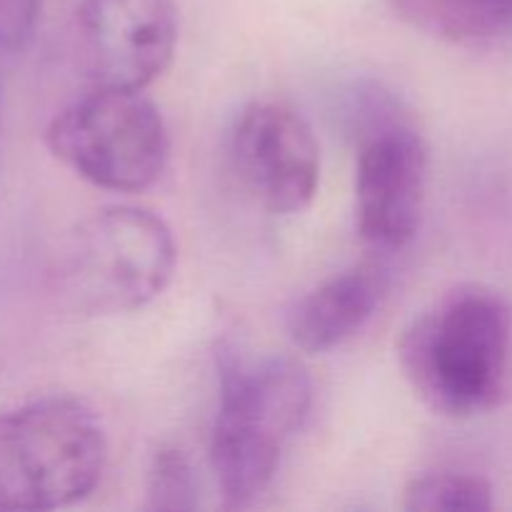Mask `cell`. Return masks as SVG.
Segmentation results:
<instances>
[{"mask_svg": "<svg viewBox=\"0 0 512 512\" xmlns=\"http://www.w3.org/2000/svg\"><path fill=\"white\" fill-rule=\"evenodd\" d=\"M415 28L453 43H483L512 33V0H393Z\"/></svg>", "mask_w": 512, "mask_h": 512, "instance_id": "30bf717a", "label": "cell"}, {"mask_svg": "<svg viewBox=\"0 0 512 512\" xmlns=\"http://www.w3.org/2000/svg\"><path fill=\"white\" fill-rule=\"evenodd\" d=\"M45 140L65 168L110 193L148 190L168 163L163 115L143 90L93 85L50 120Z\"/></svg>", "mask_w": 512, "mask_h": 512, "instance_id": "5b68a950", "label": "cell"}, {"mask_svg": "<svg viewBox=\"0 0 512 512\" xmlns=\"http://www.w3.org/2000/svg\"><path fill=\"white\" fill-rule=\"evenodd\" d=\"M220 405L210 435V465L228 508H248L273 483L285 448L313 405V380L288 355L248 360L218 353Z\"/></svg>", "mask_w": 512, "mask_h": 512, "instance_id": "7a4b0ae2", "label": "cell"}, {"mask_svg": "<svg viewBox=\"0 0 512 512\" xmlns=\"http://www.w3.org/2000/svg\"><path fill=\"white\" fill-rule=\"evenodd\" d=\"M403 508L408 512H488L495 508V490L473 473H428L410 480Z\"/></svg>", "mask_w": 512, "mask_h": 512, "instance_id": "8fae6325", "label": "cell"}, {"mask_svg": "<svg viewBox=\"0 0 512 512\" xmlns=\"http://www.w3.org/2000/svg\"><path fill=\"white\" fill-rule=\"evenodd\" d=\"M385 275L375 265H358L315 285L295 300L285 318L290 340L305 353H328L348 343L378 310Z\"/></svg>", "mask_w": 512, "mask_h": 512, "instance_id": "9c48e42d", "label": "cell"}, {"mask_svg": "<svg viewBox=\"0 0 512 512\" xmlns=\"http://www.w3.org/2000/svg\"><path fill=\"white\" fill-rule=\"evenodd\" d=\"M105 463L103 423L83 400L48 395L0 413V510L80 503L98 488Z\"/></svg>", "mask_w": 512, "mask_h": 512, "instance_id": "3957f363", "label": "cell"}, {"mask_svg": "<svg viewBox=\"0 0 512 512\" xmlns=\"http://www.w3.org/2000/svg\"><path fill=\"white\" fill-rule=\"evenodd\" d=\"M178 263L173 230L153 210L110 205L75 225L58 265L60 290L88 315H123L153 303Z\"/></svg>", "mask_w": 512, "mask_h": 512, "instance_id": "277c9868", "label": "cell"}, {"mask_svg": "<svg viewBox=\"0 0 512 512\" xmlns=\"http://www.w3.org/2000/svg\"><path fill=\"white\" fill-rule=\"evenodd\" d=\"M78 38L90 83L145 90L173 63L175 0H83Z\"/></svg>", "mask_w": 512, "mask_h": 512, "instance_id": "ba28073f", "label": "cell"}, {"mask_svg": "<svg viewBox=\"0 0 512 512\" xmlns=\"http://www.w3.org/2000/svg\"><path fill=\"white\" fill-rule=\"evenodd\" d=\"M43 0H0V50H20L33 35Z\"/></svg>", "mask_w": 512, "mask_h": 512, "instance_id": "4fadbf2b", "label": "cell"}, {"mask_svg": "<svg viewBox=\"0 0 512 512\" xmlns=\"http://www.w3.org/2000/svg\"><path fill=\"white\" fill-rule=\"evenodd\" d=\"M428 145L410 125L368 130L355 160V223L378 253L408 248L420 230L428 195Z\"/></svg>", "mask_w": 512, "mask_h": 512, "instance_id": "52a82bcc", "label": "cell"}, {"mask_svg": "<svg viewBox=\"0 0 512 512\" xmlns=\"http://www.w3.org/2000/svg\"><path fill=\"white\" fill-rule=\"evenodd\" d=\"M398 360L413 393L443 418L500 405L512 363V310L495 290L458 288L405 328Z\"/></svg>", "mask_w": 512, "mask_h": 512, "instance_id": "6da1fadb", "label": "cell"}, {"mask_svg": "<svg viewBox=\"0 0 512 512\" xmlns=\"http://www.w3.org/2000/svg\"><path fill=\"white\" fill-rule=\"evenodd\" d=\"M230 158L240 183L268 213H303L318 195V138L288 105L260 100L240 110L230 133Z\"/></svg>", "mask_w": 512, "mask_h": 512, "instance_id": "8992f818", "label": "cell"}, {"mask_svg": "<svg viewBox=\"0 0 512 512\" xmlns=\"http://www.w3.org/2000/svg\"><path fill=\"white\" fill-rule=\"evenodd\" d=\"M148 508L158 512H188L198 508V480L190 458L178 445H160L145 475Z\"/></svg>", "mask_w": 512, "mask_h": 512, "instance_id": "7c38bea8", "label": "cell"}]
</instances>
